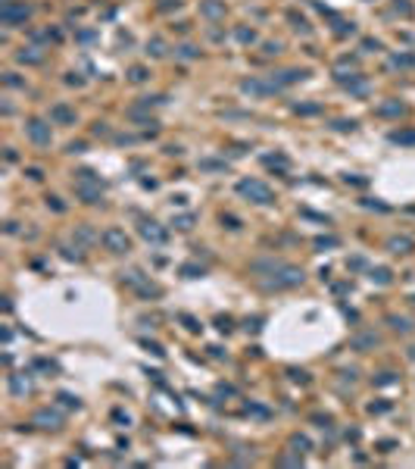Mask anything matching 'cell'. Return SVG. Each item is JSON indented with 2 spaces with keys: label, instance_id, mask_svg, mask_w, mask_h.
Listing matches in <instances>:
<instances>
[{
  "label": "cell",
  "instance_id": "6da1fadb",
  "mask_svg": "<svg viewBox=\"0 0 415 469\" xmlns=\"http://www.w3.org/2000/svg\"><path fill=\"white\" fill-rule=\"evenodd\" d=\"M272 269V278H266V288H293L303 281V269L287 266V263H266Z\"/></svg>",
  "mask_w": 415,
  "mask_h": 469
},
{
  "label": "cell",
  "instance_id": "7a4b0ae2",
  "mask_svg": "<svg viewBox=\"0 0 415 469\" xmlns=\"http://www.w3.org/2000/svg\"><path fill=\"white\" fill-rule=\"evenodd\" d=\"M237 191H241L244 197H250L253 204H272V188L266 182H256V179H244L241 185H237Z\"/></svg>",
  "mask_w": 415,
  "mask_h": 469
},
{
  "label": "cell",
  "instance_id": "3957f363",
  "mask_svg": "<svg viewBox=\"0 0 415 469\" xmlns=\"http://www.w3.org/2000/svg\"><path fill=\"white\" fill-rule=\"evenodd\" d=\"M103 244L113 253H128V250H132V241H128V234L122 229H106L103 232Z\"/></svg>",
  "mask_w": 415,
  "mask_h": 469
},
{
  "label": "cell",
  "instance_id": "277c9868",
  "mask_svg": "<svg viewBox=\"0 0 415 469\" xmlns=\"http://www.w3.org/2000/svg\"><path fill=\"white\" fill-rule=\"evenodd\" d=\"M28 13H31V6H28V3H16V0H6V3H3V22H6V25L25 22Z\"/></svg>",
  "mask_w": 415,
  "mask_h": 469
},
{
  "label": "cell",
  "instance_id": "5b68a950",
  "mask_svg": "<svg viewBox=\"0 0 415 469\" xmlns=\"http://www.w3.org/2000/svg\"><path fill=\"white\" fill-rule=\"evenodd\" d=\"M125 281H128V285H132L135 291H140V294H159V288L153 285L150 278H144V275H140L138 269H132V272H125Z\"/></svg>",
  "mask_w": 415,
  "mask_h": 469
},
{
  "label": "cell",
  "instance_id": "8992f818",
  "mask_svg": "<svg viewBox=\"0 0 415 469\" xmlns=\"http://www.w3.org/2000/svg\"><path fill=\"white\" fill-rule=\"evenodd\" d=\"M28 135L34 144H50V125H47L44 119H31L28 122Z\"/></svg>",
  "mask_w": 415,
  "mask_h": 469
},
{
  "label": "cell",
  "instance_id": "52a82bcc",
  "mask_svg": "<svg viewBox=\"0 0 415 469\" xmlns=\"http://www.w3.org/2000/svg\"><path fill=\"white\" fill-rule=\"evenodd\" d=\"M59 422H63V416L56 410H38L34 413V426H41V429H59Z\"/></svg>",
  "mask_w": 415,
  "mask_h": 469
},
{
  "label": "cell",
  "instance_id": "ba28073f",
  "mask_svg": "<svg viewBox=\"0 0 415 469\" xmlns=\"http://www.w3.org/2000/svg\"><path fill=\"white\" fill-rule=\"evenodd\" d=\"M140 234H144L147 241H153V244H162L165 241V229H159L156 222H144V226H140Z\"/></svg>",
  "mask_w": 415,
  "mask_h": 469
},
{
  "label": "cell",
  "instance_id": "9c48e42d",
  "mask_svg": "<svg viewBox=\"0 0 415 469\" xmlns=\"http://www.w3.org/2000/svg\"><path fill=\"white\" fill-rule=\"evenodd\" d=\"M50 116H53L56 122H75V113L69 110V107H63V103H59V107H53V110H50Z\"/></svg>",
  "mask_w": 415,
  "mask_h": 469
},
{
  "label": "cell",
  "instance_id": "30bf717a",
  "mask_svg": "<svg viewBox=\"0 0 415 469\" xmlns=\"http://www.w3.org/2000/svg\"><path fill=\"white\" fill-rule=\"evenodd\" d=\"M9 388H13V394H28L31 391V382L22 379V375H13V379H9Z\"/></svg>",
  "mask_w": 415,
  "mask_h": 469
},
{
  "label": "cell",
  "instance_id": "8fae6325",
  "mask_svg": "<svg viewBox=\"0 0 415 469\" xmlns=\"http://www.w3.org/2000/svg\"><path fill=\"white\" fill-rule=\"evenodd\" d=\"M203 13H206L209 19H219V16H225V6L219 3V0H206V3H203Z\"/></svg>",
  "mask_w": 415,
  "mask_h": 469
},
{
  "label": "cell",
  "instance_id": "7c38bea8",
  "mask_svg": "<svg viewBox=\"0 0 415 469\" xmlns=\"http://www.w3.org/2000/svg\"><path fill=\"white\" fill-rule=\"evenodd\" d=\"M400 113H403L400 100H390V103H381V107H378V116H400Z\"/></svg>",
  "mask_w": 415,
  "mask_h": 469
},
{
  "label": "cell",
  "instance_id": "4fadbf2b",
  "mask_svg": "<svg viewBox=\"0 0 415 469\" xmlns=\"http://www.w3.org/2000/svg\"><path fill=\"white\" fill-rule=\"evenodd\" d=\"M390 250H394V253H409L412 250V241L409 238H390Z\"/></svg>",
  "mask_w": 415,
  "mask_h": 469
},
{
  "label": "cell",
  "instance_id": "5bb4252c",
  "mask_svg": "<svg viewBox=\"0 0 415 469\" xmlns=\"http://www.w3.org/2000/svg\"><path fill=\"white\" fill-rule=\"evenodd\" d=\"M369 278L375 281V285H387V281H390V269L378 266V269H372V272H369Z\"/></svg>",
  "mask_w": 415,
  "mask_h": 469
},
{
  "label": "cell",
  "instance_id": "9a60e30c",
  "mask_svg": "<svg viewBox=\"0 0 415 469\" xmlns=\"http://www.w3.org/2000/svg\"><path fill=\"white\" fill-rule=\"evenodd\" d=\"M19 60H22V63H41V60H44V53H38V47H28V50H22V53H19Z\"/></svg>",
  "mask_w": 415,
  "mask_h": 469
},
{
  "label": "cell",
  "instance_id": "2e32d148",
  "mask_svg": "<svg viewBox=\"0 0 415 469\" xmlns=\"http://www.w3.org/2000/svg\"><path fill=\"white\" fill-rule=\"evenodd\" d=\"M290 448H293V454L309 451V438H306V435H293V438H290Z\"/></svg>",
  "mask_w": 415,
  "mask_h": 469
},
{
  "label": "cell",
  "instance_id": "e0dca14e",
  "mask_svg": "<svg viewBox=\"0 0 415 469\" xmlns=\"http://www.w3.org/2000/svg\"><path fill=\"white\" fill-rule=\"evenodd\" d=\"M181 275H184V278H197V275H203V266H197V263H184V266H181Z\"/></svg>",
  "mask_w": 415,
  "mask_h": 469
},
{
  "label": "cell",
  "instance_id": "ac0fdd59",
  "mask_svg": "<svg viewBox=\"0 0 415 469\" xmlns=\"http://www.w3.org/2000/svg\"><path fill=\"white\" fill-rule=\"evenodd\" d=\"M353 344L362 350V347H372V344H378V338H375V335H359V338H356Z\"/></svg>",
  "mask_w": 415,
  "mask_h": 469
},
{
  "label": "cell",
  "instance_id": "d6986e66",
  "mask_svg": "<svg viewBox=\"0 0 415 469\" xmlns=\"http://www.w3.org/2000/svg\"><path fill=\"white\" fill-rule=\"evenodd\" d=\"M390 325H394L397 332H409V319H403V316H390Z\"/></svg>",
  "mask_w": 415,
  "mask_h": 469
},
{
  "label": "cell",
  "instance_id": "ffe728a7",
  "mask_svg": "<svg viewBox=\"0 0 415 469\" xmlns=\"http://www.w3.org/2000/svg\"><path fill=\"white\" fill-rule=\"evenodd\" d=\"M175 226H178V229H191V226H194V216H191V213L178 216V219H175Z\"/></svg>",
  "mask_w": 415,
  "mask_h": 469
},
{
  "label": "cell",
  "instance_id": "44dd1931",
  "mask_svg": "<svg viewBox=\"0 0 415 469\" xmlns=\"http://www.w3.org/2000/svg\"><path fill=\"white\" fill-rule=\"evenodd\" d=\"M128 75H132V81H144V78H147V69H144V66H135Z\"/></svg>",
  "mask_w": 415,
  "mask_h": 469
},
{
  "label": "cell",
  "instance_id": "7402d4cb",
  "mask_svg": "<svg viewBox=\"0 0 415 469\" xmlns=\"http://www.w3.org/2000/svg\"><path fill=\"white\" fill-rule=\"evenodd\" d=\"M150 47H153V50H150L153 56H162V53H165V50H162V41H159V38H153V44H150Z\"/></svg>",
  "mask_w": 415,
  "mask_h": 469
},
{
  "label": "cell",
  "instance_id": "603a6c76",
  "mask_svg": "<svg viewBox=\"0 0 415 469\" xmlns=\"http://www.w3.org/2000/svg\"><path fill=\"white\" fill-rule=\"evenodd\" d=\"M178 50H181V56H184V60H191V56H197V50H194V47H191V44H184V47H178Z\"/></svg>",
  "mask_w": 415,
  "mask_h": 469
},
{
  "label": "cell",
  "instance_id": "cb8c5ba5",
  "mask_svg": "<svg viewBox=\"0 0 415 469\" xmlns=\"http://www.w3.org/2000/svg\"><path fill=\"white\" fill-rule=\"evenodd\" d=\"M237 38H241V41H256V34L247 31V28H237Z\"/></svg>",
  "mask_w": 415,
  "mask_h": 469
},
{
  "label": "cell",
  "instance_id": "d4e9b609",
  "mask_svg": "<svg viewBox=\"0 0 415 469\" xmlns=\"http://www.w3.org/2000/svg\"><path fill=\"white\" fill-rule=\"evenodd\" d=\"M59 401H63L66 407H78V401H75V397H72V394H59Z\"/></svg>",
  "mask_w": 415,
  "mask_h": 469
},
{
  "label": "cell",
  "instance_id": "484cf974",
  "mask_svg": "<svg viewBox=\"0 0 415 469\" xmlns=\"http://www.w3.org/2000/svg\"><path fill=\"white\" fill-rule=\"evenodd\" d=\"M394 382H397V379H394V372H384L381 379H378V385H394Z\"/></svg>",
  "mask_w": 415,
  "mask_h": 469
},
{
  "label": "cell",
  "instance_id": "4316f807",
  "mask_svg": "<svg viewBox=\"0 0 415 469\" xmlns=\"http://www.w3.org/2000/svg\"><path fill=\"white\" fill-rule=\"evenodd\" d=\"M369 410H372V413H384V410H390V404H372Z\"/></svg>",
  "mask_w": 415,
  "mask_h": 469
},
{
  "label": "cell",
  "instance_id": "83f0119b",
  "mask_svg": "<svg viewBox=\"0 0 415 469\" xmlns=\"http://www.w3.org/2000/svg\"><path fill=\"white\" fill-rule=\"evenodd\" d=\"M222 222H225L228 229H237V219H234V216H222Z\"/></svg>",
  "mask_w": 415,
  "mask_h": 469
},
{
  "label": "cell",
  "instance_id": "f1b7e54d",
  "mask_svg": "<svg viewBox=\"0 0 415 469\" xmlns=\"http://www.w3.org/2000/svg\"><path fill=\"white\" fill-rule=\"evenodd\" d=\"M394 141H415V135H394Z\"/></svg>",
  "mask_w": 415,
  "mask_h": 469
}]
</instances>
